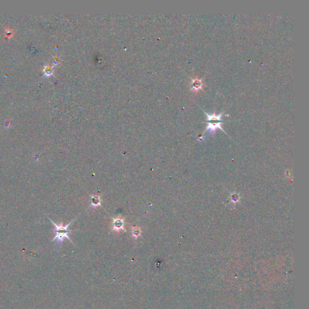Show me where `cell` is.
Segmentation results:
<instances>
[{
    "label": "cell",
    "mask_w": 309,
    "mask_h": 309,
    "mask_svg": "<svg viewBox=\"0 0 309 309\" xmlns=\"http://www.w3.org/2000/svg\"><path fill=\"white\" fill-rule=\"evenodd\" d=\"M49 220L54 225V226H55V229H54V232H55V236L53 238L52 240V241H55L56 240L57 242L59 243V244H61L62 242L63 241L64 238H66L68 240H69L72 244H74L73 241L70 239V238L68 236V233L69 232H73L74 231H71V230H69L68 229V226L72 223L74 222V221L75 220V219H73L70 223H69L68 225H66V226H63L62 225H57L56 223H55L52 220H51L49 218Z\"/></svg>",
    "instance_id": "cell-1"
},
{
    "label": "cell",
    "mask_w": 309,
    "mask_h": 309,
    "mask_svg": "<svg viewBox=\"0 0 309 309\" xmlns=\"http://www.w3.org/2000/svg\"><path fill=\"white\" fill-rule=\"evenodd\" d=\"M206 115L207 121H208V126L207 129H209L211 132L214 131L217 128H220L221 127V117L223 115V113H221L218 115H215V113H213L211 115L208 114L206 112H204Z\"/></svg>",
    "instance_id": "cell-2"
},
{
    "label": "cell",
    "mask_w": 309,
    "mask_h": 309,
    "mask_svg": "<svg viewBox=\"0 0 309 309\" xmlns=\"http://www.w3.org/2000/svg\"><path fill=\"white\" fill-rule=\"evenodd\" d=\"M112 218V229L113 231L119 232V230H123L124 232H126V229H124V218L117 217L116 218Z\"/></svg>",
    "instance_id": "cell-3"
},
{
    "label": "cell",
    "mask_w": 309,
    "mask_h": 309,
    "mask_svg": "<svg viewBox=\"0 0 309 309\" xmlns=\"http://www.w3.org/2000/svg\"><path fill=\"white\" fill-rule=\"evenodd\" d=\"M202 83L201 80L196 78L191 82V89L194 91H197L202 88Z\"/></svg>",
    "instance_id": "cell-4"
},
{
    "label": "cell",
    "mask_w": 309,
    "mask_h": 309,
    "mask_svg": "<svg viewBox=\"0 0 309 309\" xmlns=\"http://www.w3.org/2000/svg\"><path fill=\"white\" fill-rule=\"evenodd\" d=\"M90 196L91 197V206L95 208L98 206H101V197L100 196L90 195Z\"/></svg>",
    "instance_id": "cell-5"
},
{
    "label": "cell",
    "mask_w": 309,
    "mask_h": 309,
    "mask_svg": "<svg viewBox=\"0 0 309 309\" xmlns=\"http://www.w3.org/2000/svg\"><path fill=\"white\" fill-rule=\"evenodd\" d=\"M131 231H132V237L133 238H135V240L138 238V237L141 235V231L140 228L137 227V226H132L131 227Z\"/></svg>",
    "instance_id": "cell-6"
}]
</instances>
